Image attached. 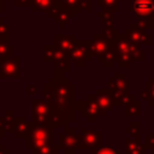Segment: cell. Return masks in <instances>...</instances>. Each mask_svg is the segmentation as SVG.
<instances>
[{"label": "cell", "instance_id": "44dd1931", "mask_svg": "<svg viewBox=\"0 0 154 154\" xmlns=\"http://www.w3.org/2000/svg\"><path fill=\"white\" fill-rule=\"evenodd\" d=\"M7 32H8V26L4 23L2 19H0V40H5V37L8 38Z\"/></svg>", "mask_w": 154, "mask_h": 154}, {"label": "cell", "instance_id": "5b68a950", "mask_svg": "<svg viewBox=\"0 0 154 154\" xmlns=\"http://www.w3.org/2000/svg\"><path fill=\"white\" fill-rule=\"evenodd\" d=\"M59 142L66 154H73L76 147H78V134H76L73 128L67 126L65 131L60 134Z\"/></svg>", "mask_w": 154, "mask_h": 154}, {"label": "cell", "instance_id": "7a4b0ae2", "mask_svg": "<svg viewBox=\"0 0 154 154\" xmlns=\"http://www.w3.org/2000/svg\"><path fill=\"white\" fill-rule=\"evenodd\" d=\"M69 54V58L71 60L75 61V64L77 66H83L85 65V61L90 60V54H91V51H90V42L88 41H76L75 46L71 48V51L67 53Z\"/></svg>", "mask_w": 154, "mask_h": 154}, {"label": "cell", "instance_id": "4fadbf2b", "mask_svg": "<svg viewBox=\"0 0 154 154\" xmlns=\"http://www.w3.org/2000/svg\"><path fill=\"white\" fill-rule=\"evenodd\" d=\"M125 153L126 154H144V148L138 141V138L125 140Z\"/></svg>", "mask_w": 154, "mask_h": 154}, {"label": "cell", "instance_id": "30bf717a", "mask_svg": "<svg viewBox=\"0 0 154 154\" xmlns=\"http://www.w3.org/2000/svg\"><path fill=\"white\" fill-rule=\"evenodd\" d=\"M125 35L128 36V40H131L134 43H146V45L152 43L150 35L148 36L140 29H134V28L128 29V30H125Z\"/></svg>", "mask_w": 154, "mask_h": 154}, {"label": "cell", "instance_id": "7402d4cb", "mask_svg": "<svg viewBox=\"0 0 154 154\" xmlns=\"http://www.w3.org/2000/svg\"><path fill=\"white\" fill-rule=\"evenodd\" d=\"M26 93L28 94H35L36 93V87L32 85V84H26Z\"/></svg>", "mask_w": 154, "mask_h": 154}, {"label": "cell", "instance_id": "9c48e42d", "mask_svg": "<svg viewBox=\"0 0 154 154\" xmlns=\"http://www.w3.org/2000/svg\"><path fill=\"white\" fill-rule=\"evenodd\" d=\"M108 48H109V46L107 43V40L102 36L95 35L93 37V40L90 41V51L93 54H95L99 58V60H101V58L103 57V54L107 52Z\"/></svg>", "mask_w": 154, "mask_h": 154}, {"label": "cell", "instance_id": "e0dca14e", "mask_svg": "<svg viewBox=\"0 0 154 154\" xmlns=\"http://www.w3.org/2000/svg\"><path fill=\"white\" fill-rule=\"evenodd\" d=\"M4 126L8 132H13L16 128V114L14 112H6L4 114Z\"/></svg>", "mask_w": 154, "mask_h": 154}, {"label": "cell", "instance_id": "277c9868", "mask_svg": "<svg viewBox=\"0 0 154 154\" xmlns=\"http://www.w3.org/2000/svg\"><path fill=\"white\" fill-rule=\"evenodd\" d=\"M32 122L37 124H47L49 125V116L51 107L48 102L45 100H35L32 101Z\"/></svg>", "mask_w": 154, "mask_h": 154}, {"label": "cell", "instance_id": "ac0fdd59", "mask_svg": "<svg viewBox=\"0 0 154 154\" xmlns=\"http://www.w3.org/2000/svg\"><path fill=\"white\" fill-rule=\"evenodd\" d=\"M14 52V47L8 45V41L0 40V60H5L10 55H12Z\"/></svg>", "mask_w": 154, "mask_h": 154}, {"label": "cell", "instance_id": "52a82bcc", "mask_svg": "<svg viewBox=\"0 0 154 154\" xmlns=\"http://www.w3.org/2000/svg\"><path fill=\"white\" fill-rule=\"evenodd\" d=\"M96 96L97 106L102 113V116H107V113L112 109L113 99H112V91L107 89H99Z\"/></svg>", "mask_w": 154, "mask_h": 154}, {"label": "cell", "instance_id": "6da1fadb", "mask_svg": "<svg viewBox=\"0 0 154 154\" xmlns=\"http://www.w3.org/2000/svg\"><path fill=\"white\" fill-rule=\"evenodd\" d=\"M132 11L148 26L154 28V0H131Z\"/></svg>", "mask_w": 154, "mask_h": 154}, {"label": "cell", "instance_id": "9a60e30c", "mask_svg": "<svg viewBox=\"0 0 154 154\" xmlns=\"http://www.w3.org/2000/svg\"><path fill=\"white\" fill-rule=\"evenodd\" d=\"M125 114L128 117H136V116H140L141 114V103L132 97L129 102H126V106H125Z\"/></svg>", "mask_w": 154, "mask_h": 154}, {"label": "cell", "instance_id": "7c38bea8", "mask_svg": "<svg viewBox=\"0 0 154 154\" xmlns=\"http://www.w3.org/2000/svg\"><path fill=\"white\" fill-rule=\"evenodd\" d=\"M129 83H130V79L126 78V77H124L123 73H122V75L114 73V77L108 81L109 88H111L113 91H117V90H126Z\"/></svg>", "mask_w": 154, "mask_h": 154}, {"label": "cell", "instance_id": "d6986e66", "mask_svg": "<svg viewBox=\"0 0 154 154\" xmlns=\"http://www.w3.org/2000/svg\"><path fill=\"white\" fill-rule=\"evenodd\" d=\"M94 154H119V152L111 144H103L96 147L94 150Z\"/></svg>", "mask_w": 154, "mask_h": 154}, {"label": "cell", "instance_id": "3957f363", "mask_svg": "<svg viewBox=\"0 0 154 154\" xmlns=\"http://www.w3.org/2000/svg\"><path fill=\"white\" fill-rule=\"evenodd\" d=\"M102 142V134L94 129H85L83 128L81 134H78V147L88 149V148H96Z\"/></svg>", "mask_w": 154, "mask_h": 154}, {"label": "cell", "instance_id": "5bb4252c", "mask_svg": "<svg viewBox=\"0 0 154 154\" xmlns=\"http://www.w3.org/2000/svg\"><path fill=\"white\" fill-rule=\"evenodd\" d=\"M32 7V11H48L54 6V0H29V5Z\"/></svg>", "mask_w": 154, "mask_h": 154}, {"label": "cell", "instance_id": "8992f818", "mask_svg": "<svg viewBox=\"0 0 154 154\" xmlns=\"http://www.w3.org/2000/svg\"><path fill=\"white\" fill-rule=\"evenodd\" d=\"M20 75V67H19V58H6L0 67V77H11V78H18Z\"/></svg>", "mask_w": 154, "mask_h": 154}, {"label": "cell", "instance_id": "2e32d148", "mask_svg": "<svg viewBox=\"0 0 154 154\" xmlns=\"http://www.w3.org/2000/svg\"><path fill=\"white\" fill-rule=\"evenodd\" d=\"M29 124L26 123L25 118H16V137H24L28 135Z\"/></svg>", "mask_w": 154, "mask_h": 154}, {"label": "cell", "instance_id": "ffe728a7", "mask_svg": "<svg viewBox=\"0 0 154 154\" xmlns=\"http://www.w3.org/2000/svg\"><path fill=\"white\" fill-rule=\"evenodd\" d=\"M117 1L118 0H97V5L103 10L112 12V11H117V7H116Z\"/></svg>", "mask_w": 154, "mask_h": 154}, {"label": "cell", "instance_id": "8fae6325", "mask_svg": "<svg viewBox=\"0 0 154 154\" xmlns=\"http://www.w3.org/2000/svg\"><path fill=\"white\" fill-rule=\"evenodd\" d=\"M75 43H76V40L73 35L72 36H59V35L55 36V47L65 54H67L71 51Z\"/></svg>", "mask_w": 154, "mask_h": 154}, {"label": "cell", "instance_id": "ba28073f", "mask_svg": "<svg viewBox=\"0 0 154 154\" xmlns=\"http://www.w3.org/2000/svg\"><path fill=\"white\" fill-rule=\"evenodd\" d=\"M83 109H82V113L83 116L85 117V119L88 122H95L99 117V114L101 113L99 106H97V102H96V96L95 97H91V95L88 96V99L83 102Z\"/></svg>", "mask_w": 154, "mask_h": 154}]
</instances>
